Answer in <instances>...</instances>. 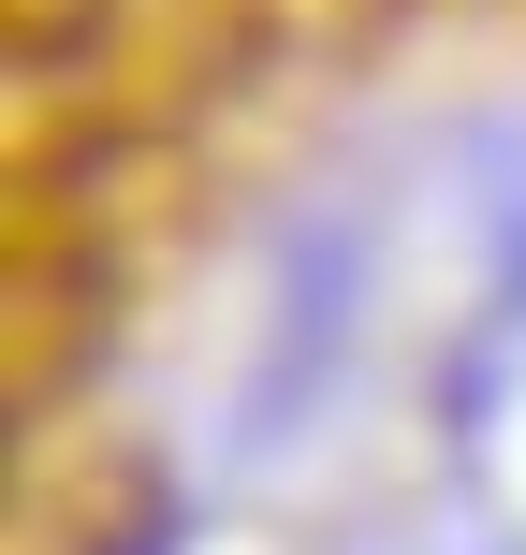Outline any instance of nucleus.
I'll return each mask as SVG.
<instances>
[{
  "label": "nucleus",
  "instance_id": "nucleus-1",
  "mask_svg": "<svg viewBox=\"0 0 526 555\" xmlns=\"http://www.w3.org/2000/svg\"><path fill=\"white\" fill-rule=\"evenodd\" d=\"M365 307H381V220H365L351 191L293 205V234H278V263H264L249 365H234V439L249 453H278L293 424L336 410V380H351V351H365Z\"/></svg>",
  "mask_w": 526,
  "mask_h": 555
},
{
  "label": "nucleus",
  "instance_id": "nucleus-2",
  "mask_svg": "<svg viewBox=\"0 0 526 555\" xmlns=\"http://www.w3.org/2000/svg\"><path fill=\"white\" fill-rule=\"evenodd\" d=\"M483 220H498V263H512V293H526V132H483Z\"/></svg>",
  "mask_w": 526,
  "mask_h": 555
},
{
  "label": "nucleus",
  "instance_id": "nucleus-3",
  "mask_svg": "<svg viewBox=\"0 0 526 555\" xmlns=\"http://www.w3.org/2000/svg\"><path fill=\"white\" fill-rule=\"evenodd\" d=\"M498 555H526V541H498Z\"/></svg>",
  "mask_w": 526,
  "mask_h": 555
}]
</instances>
